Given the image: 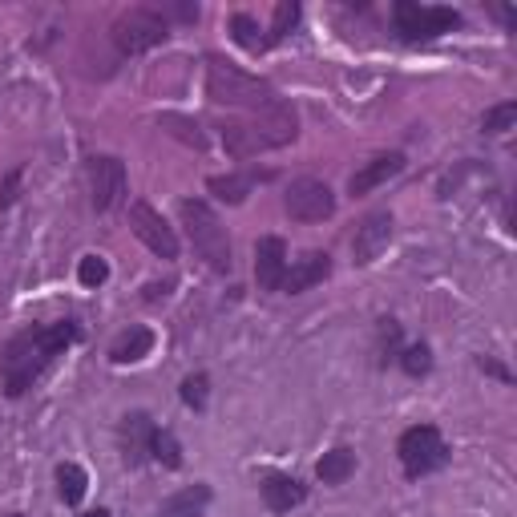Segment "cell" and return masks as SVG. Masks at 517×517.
Wrapping results in <instances>:
<instances>
[{"label":"cell","mask_w":517,"mask_h":517,"mask_svg":"<svg viewBox=\"0 0 517 517\" xmlns=\"http://www.w3.org/2000/svg\"><path fill=\"white\" fill-rule=\"evenodd\" d=\"M77 340V324L61 320V324H33L25 332H17L13 340L0 344V384L17 400L33 388V380H41V372Z\"/></svg>","instance_id":"cell-1"},{"label":"cell","mask_w":517,"mask_h":517,"mask_svg":"<svg viewBox=\"0 0 517 517\" xmlns=\"http://www.w3.org/2000/svg\"><path fill=\"white\" fill-rule=\"evenodd\" d=\"M295 138H299V122H295V114L283 106V101L275 110H263V114H255L247 122H223V146L239 162L255 158V154H267V150H283Z\"/></svg>","instance_id":"cell-2"},{"label":"cell","mask_w":517,"mask_h":517,"mask_svg":"<svg viewBox=\"0 0 517 517\" xmlns=\"http://www.w3.org/2000/svg\"><path fill=\"white\" fill-rule=\"evenodd\" d=\"M206 97L215 106H227V110H275L279 106V93L271 81L255 77V73H243L239 65L223 61V57H211L206 61Z\"/></svg>","instance_id":"cell-3"},{"label":"cell","mask_w":517,"mask_h":517,"mask_svg":"<svg viewBox=\"0 0 517 517\" xmlns=\"http://www.w3.org/2000/svg\"><path fill=\"white\" fill-rule=\"evenodd\" d=\"M182 223H186V235H190L198 259H206V267L219 271V275H227V271L235 267L227 227H223V219H219L202 198H186V202H182Z\"/></svg>","instance_id":"cell-4"},{"label":"cell","mask_w":517,"mask_h":517,"mask_svg":"<svg viewBox=\"0 0 517 517\" xmlns=\"http://www.w3.org/2000/svg\"><path fill=\"white\" fill-rule=\"evenodd\" d=\"M396 457H400V465H404V477L417 481V477H429V473L445 469L449 445H445L441 429H433V425H412V429L400 433Z\"/></svg>","instance_id":"cell-5"},{"label":"cell","mask_w":517,"mask_h":517,"mask_svg":"<svg viewBox=\"0 0 517 517\" xmlns=\"http://www.w3.org/2000/svg\"><path fill=\"white\" fill-rule=\"evenodd\" d=\"M110 37H114V45H118L122 57H138V53L158 49V45L170 37V25H166V17L154 13V9H126V13L114 21Z\"/></svg>","instance_id":"cell-6"},{"label":"cell","mask_w":517,"mask_h":517,"mask_svg":"<svg viewBox=\"0 0 517 517\" xmlns=\"http://www.w3.org/2000/svg\"><path fill=\"white\" fill-rule=\"evenodd\" d=\"M396 29L404 41H433L441 33H453L461 25V17L453 9H433V5H412V0H400L392 9Z\"/></svg>","instance_id":"cell-7"},{"label":"cell","mask_w":517,"mask_h":517,"mask_svg":"<svg viewBox=\"0 0 517 517\" xmlns=\"http://www.w3.org/2000/svg\"><path fill=\"white\" fill-rule=\"evenodd\" d=\"M283 206L295 223H324L336 215V194L320 178H295L283 194Z\"/></svg>","instance_id":"cell-8"},{"label":"cell","mask_w":517,"mask_h":517,"mask_svg":"<svg viewBox=\"0 0 517 517\" xmlns=\"http://www.w3.org/2000/svg\"><path fill=\"white\" fill-rule=\"evenodd\" d=\"M89 198H93V211L106 215L126 198V162L114 154H97L89 158Z\"/></svg>","instance_id":"cell-9"},{"label":"cell","mask_w":517,"mask_h":517,"mask_svg":"<svg viewBox=\"0 0 517 517\" xmlns=\"http://www.w3.org/2000/svg\"><path fill=\"white\" fill-rule=\"evenodd\" d=\"M130 231H134L158 259H178V235H174V227L162 219V211H154L150 202H130Z\"/></svg>","instance_id":"cell-10"},{"label":"cell","mask_w":517,"mask_h":517,"mask_svg":"<svg viewBox=\"0 0 517 517\" xmlns=\"http://www.w3.org/2000/svg\"><path fill=\"white\" fill-rule=\"evenodd\" d=\"M392 215L388 211H376V215H368V219H360V227H356V235H352V259L356 263H376L380 259V251L392 243Z\"/></svg>","instance_id":"cell-11"},{"label":"cell","mask_w":517,"mask_h":517,"mask_svg":"<svg viewBox=\"0 0 517 517\" xmlns=\"http://www.w3.org/2000/svg\"><path fill=\"white\" fill-rule=\"evenodd\" d=\"M287 275V243L279 235H267L255 243V279L263 291H279Z\"/></svg>","instance_id":"cell-12"},{"label":"cell","mask_w":517,"mask_h":517,"mask_svg":"<svg viewBox=\"0 0 517 517\" xmlns=\"http://www.w3.org/2000/svg\"><path fill=\"white\" fill-rule=\"evenodd\" d=\"M400 170H404V154H400V150H392V154H376L372 162H364V166L348 178V194H356V198H360V194H372L376 186H384V182H388V178H396Z\"/></svg>","instance_id":"cell-13"},{"label":"cell","mask_w":517,"mask_h":517,"mask_svg":"<svg viewBox=\"0 0 517 517\" xmlns=\"http://www.w3.org/2000/svg\"><path fill=\"white\" fill-rule=\"evenodd\" d=\"M328 275H332V255H328V251H307L303 259H295V267H287V275H283V287H279V291L299 295V291H307V287L324 283Z\"/></svg>","instance_id":"cell-14"},{"label":"cell","mask_w":517,"mask_h":517,"mask_svg":"<svg viewBox=\"0 0 517 517\" xmlns=\"http://www.w3.org/2000/svg\"><path fill=\"white\" fill-rule=\"evenodd\" d=\"M263 501H267V509L271 513H291L303 497H307V485H299L295 477H287V473H271V477H263Z\"/></svg>","instance_id":"cell-15"},{"label":"cell","mask_w":517,"mask_h":517,"mask_svg":"<svg viewBox=\"0 0 517 517\" xmlns=\"http://www.w3.org/2000/svg\"><path fill=\"white\" fill-rule=\"evenodd\" d=\"M211 485H186V489H178L174 497H166L162 501V509H158V517H202L206 513V505H211Z\"/></svg>","instance_id":"cell-16"},{"label":"cell","mask_w":517,"mask_h":517,"mask_svg":"<svg viewBox=\"0 0 517 517\" xmlns=\"http://www.w3.org/2000/svg\"><path fill=\"white\" fill-rule=\"evenodd\" d=\"M150 433H154V425H150L146 412H130L126 425H122V441H126V461L130 465L150 457Z\"/></svg>","instance_id":"cell-17"},{"label":"cell","mask_w":517,"mask_h":517,"mask_svg":"<svg viewBox=\"0 0 517 517\" xmlns=\"http://www.w3.org/2000/svg\"><path fill=\"white\" fill-rule=\"evenodd\" d=\"M263 178H271V174H215L211 182H206V186H211V194L215 198H223V202H231V206H239Z\"/></svg>","instance_id":"cell-18"},{"label":"cell","mask_w":517,"mask_h":517,"mask_svg":"<svg viewBox=\"0 0 517 517\" xmlns=\"http://www.w3.org/2000/svg\"><path fill=\"white\" fill-rule=\"evenodd\" d=\"M150 348H154V332H150V328H130V332L110 348V360H114V364H134V360L150 356Z\"/></svg>","instance_id":"cell-19"},{"label":"cell","mask_w":517,"mask_h":517,"mask_svg":"<svg viewBox=\"0 0 517 517\" xmlns=\"http://www.w3.org/2000/svg\"><path fill=\"white\" fill-rule=\"evenodd\" d=\"M352 473H356V453H352V449H332V453H324L320 465H316V477H320L324 485H344Z\"/></svg>","instance_id":"cell-20"},{"label":"cell","mask_w":517,"mask_h":517,"mask_svg":"<svg viewBox=\"0 0 517 517\" xmlns=\"http://www.w3.org/2000/svg\"><path fill=\"white\" fill-rule=\"evenodd\" d=\"M57 489H61V501H65V505H81V497H85V489H89L85 469L73 465V461L57 465Z\"/></svg>","instance_id":"cell-21"},{"label":"cell","mask_w":517,"mask_h":517,"mask_svg":"<svg viewBox=\"0 0 517 517\" xmlns=\"http://www.w3.org/2000/svg\"><path fill=\"white\" fill-rule=\"evenodd\" d=\"M150 457L158 465H166V469H182V445H178V437L170 429H154L150 433Z\"/></svg>","instance_id":"cell-22"},{"label":"cell","mask_w":517,"mask_h":517,"mask_svg":"<svg viewBox=\"0 0 517 517\" xmlns=\"http://www.w3.org/2000/svg\"><path fill=\"white\" fill-rule=\"evenodd\" d=\"M158 126H162L166 134H174L178 142H186V146H194V150H206V134L198 130V122H190V118H182V114H162Z\"/></svg>","instance_id":"cell-23"},{"label":"cell","mask_w":517,"mask_h":517,"mask_svg":"<svg viewBox=\"0 0 517 517\" xmlns=\"http://www.w3.org/2000/svg\"><path fill=\"white\" fill-rule=\"evenodd\" d=\"M295 21H299V5H295V0H279V5H275V21H271V33L263 37V41H267V49H271V45H279V41L295 29Z\"/></svg>","instance_id":"cell-24"},{"label":"cell","mask_w":517,"mask_h":517,"mask_svg":"<svg viewBox=\"0 0 517 517\" xmlns=\"http://www.w3.org/2000/svg\"><path fill=\"white\" fill-rule=\"evenodd\" d=\"M513 122H517V101H501V106L485 110L481 134H505V130H513Z\"/></svg>","instance_id":"cell-25"},{"label":"cell","mask_w":517,"mask_h":517,"mask_svg":"<svg viewBox=\"0 0 517 517\" xmlns=\"http://www.w3.org/2000/svg\"><path fill=\"white\" fill-rule=\"evenodd\" d=\"M178 396H182V404H186V408L202 412V408H206V396H211V380H206V372L186 376V380H182V388H178Z\"/></svg>","instance_id":"cell-26"},{"label":"cell","mask_w":517,"mask_h":517,"mask_svg":"<svg viewBox=\"0 0 517 517\" xmlns=\"http://www.w3.org/2000/svg\"><path fill=\"white\" fill-rule=\"evenodd\" d=\"M231 37H235L243 49H251V53L267 49V45H263V37H259V25H255L247 13H235V17H231Z\"/></svg>","instance_id":"cell-27"},{"label":"cell","mask_w":517,"mask_h":517,"mask_svg":"<svg viewBox=\"0 0 517 517\" xmlns=\"http://www.w3.org/2000/svg\"><path fill=\"white\" fill-rule=\"evenodd\" d=\"M77 279H81V287H101L110 279V263L101 255H85L81 267H77Z\"/></svg>","instance_id":"cell-28"},{"label":"cell","mask_w":517,"mask_h":517,"mask_svg":"<svg viewBox=\"0 0 517 517\" xmlns=\"http://www.w3.org/2000/svg\"><path fill=\"white\" fill-rule=\"evenodd\" d=\"M400 368H404L408 376H425V372L433 368V352H429L425 344H412V348L400 352Z\"/></svg>","instance_id":"cell-29"},{"label":"cell","mask_w":517,"mask_h":517,"mask_svg":"<svg viewBox=\"0 0 517 517\" xmlns=\"http://www.w3.org/2000/svg\"><path fill=\"white\" fill-rule=\"evenodd\" d=\"M21 178H25V170H21V166L5 174V182H0V211L17 202V194H21Z\"/></svg>","instance_id":"cell-30"},{"label":"cell","mask_w":517,"mask_h":517,"mask_svg":"<svg viewBox=\"0 0 517 517\" xmlns=\"http://www.w3.org/2000/svg\"><path fill=\"white\" fill-rule=\"evenodd\" d=\"M481 368H485V372H493V376H497V380H505V384L513 380V376H509V368H501V364H497V360H489V356H481Z\"/></svg>","instance_id":"cell-31"},{"label":"cell","mask_w":517,"mask_h":517,"mask_svg":"<svg viewBox=\"0 0 517 517\" xmlns=\"http://www.w3.org/2000/svg\"><path fill=\"white\" fill-rule=\"evenodd\" d=\"M170 13H174L178 21H198V5H174Z\"/></svg>","instance_id":"cell-32"},{"label":"cell","mask_w":517,"mask_h":517,"mask_svg":"<svg viewBox=\"0 0 517 517\" xmlns=\"http://www.w3.org/2000/svg\"><path fill=\"white\" fill-rule=\"evenodd\" d=\"M81 517H110L106 509H93V513H81Z\"/></svg>","instance_id":"cell-33"},{"label":"cell","mask_w":517,"mask_h":517,"mask_svg":"<svg viewBox=\"0 0 517 517\" xmlns=\"http://www.w3.org/2000/svg\"><path fill=\"white\" fill-rule=\"evenodd\" d=\"M5 517H25V513H5Z\"/></svg>","instance_id":"cell-34"}]
</instances>
